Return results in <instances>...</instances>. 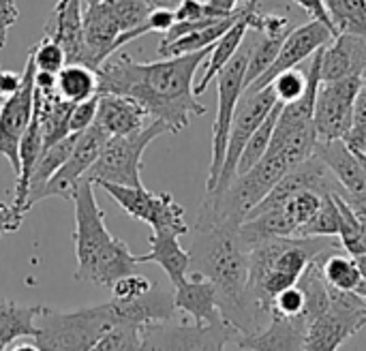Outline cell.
<instances>
[{
    "instance_id": "obj_1",
    "label": "cell",
    "mask_w": 366,
    "mask_h": 351,
    "mask_svg": "<svg viewBox=\"0 0 366 351\" xmlns=\"http://www.w3.org/2000/svg\"><path fill=\"white\" fill-rule=\"evenodd\" d=\"M210 51L212 45L154 62H135L127 54H120L99 66V94L109 92L133 99L148 118L167 124L172 133H180L189 127L193 116L206 114L193 81Z\"/></svg>"
},
{
    "instance_id": "obj_2",
    "label": "cell",
    "mask_w": 366,
    "mask_h": 351,
    "mask_svg": "<svg viewBox=\"0 0 366 351\" xmlns=\"http://www.w3.org/2000/svg\"><path fill=\"white\" fill-rule=\"evenodd\" d=\"M240 223L217 221L195 223L191 244V270L217 290V305L223 322L238 335H253L270 322L249 298V249L240 238Z\"/></svg>"
},
{
    "instance_id": "obj_3",
    "label": "cell",
    "mask_w": 366,
    "mask_h": 351,
    "mask_svg": "<svg viewBox=\"0 0 366 351\" xmlns=\"http://www.w3.org/2000/svg\"><path fill=\"white\" fill-rule=\"evenodd\" d=\"M71 202L75 206V279L109 290L120 277L137 272V259L129 251L127 242L114 238L105 227V212L101 210L94 184L88 178L77 184Z\"/></svg>"
},
{
    "instance_id": "obj_4",
    "label": "cell",
    "mask_w": 366,
    "mask_h": 351,
    "mask_svg": "<svg viewBox=\"0 0 366 351\" xmlns=\"http://www.w3.org/2000/svg\"><path fill=\"white\" fill-rule=\"evenodd\" d=\"M112 326L114 313L109 302L84 307L71 313L47 309L36 317L34 343L41 351H92Z\"/></svg>"
},
{
    "instance_id": "obj_5",
    "label": "cell",
    "mask_w": 366,
    "mask_h": 351,
    "mask_svg": "<svg viewBox=\"0 0 366 351\" xmlns=\"http://www.w3.org/2000/svg\"><path fill=\"white\" fill-rule=\"evenodd\" d=\"M172 133L167 124L152 120L142 131H135L131 135H116L109 137L101 157L90 167L86 178L92 184H120V187H144L142 182V157L146 148L157 139L159 135Z\"/></svg>"
},
{
    "instance_id": "obj_6",
    "label": "cell",
    "mask_w": 366,
    "mask_h": 351,
    "mask_svg": "<svg viewBox=\"0 0 366 351\" xmlns=\"http://www.w3.org/2000/svg\"><path fill=\"white\" fill-rule=\"evenodd\" d=\"M247 62H249V45L240 47L236 51V56L217 75L219 105H217V118H214V124H212V159H210L208 178H206V193L217 187V180L221 176V167H223V161H225V150H227L232 120H234L238 101L242 99V92H244Z\"/></svg>"
},
{
    "instance_id": "obj_7",
    "label": "cell",
    "mask_w": 366,
    "mask_h": 351,
    "mask_svg": "<svg viewBox=\"0 0 366 351\" xmlns=\"http://www.w3.org/2000/svg\"><path fill=\"white\" fill-rule=\"evenodd\" d=\"M330 307L309 324L302 351H337L350 337L365 328L366 300L356 292L328 285Z\"/></svg>"
},
{
    "instance_id": "obj_8",
    "label": "cell",
    "mask_w": 366,
    "mask_h": 351,
    "mask_svg": "<svg viewBox=\"0 0 366 351\" xmlns=\"http://www.w3.org/2000/svg\"><path fill=\"white\" fill-rule=\"evenodd\" d=\"M236 335L223 320L214 324H172L169 320L139 328L142 351H225Z\"/></svg>"
},
{
    "instance_id": "obj_9",
    "label": "cell",
    "mask_w": 366,
    "mask_h": 351,
    "mask_svg": "<svg viewBox=\"0 0 366 351\" xmlns=\"http://www.w3.org/2000/svg\"><path fill=\"white\" fill-rule=\"evenodd\" d=\"M129 217L146 223L152 232H172L176 236L189 234L184 208L169 193H152L146 187H120L112 182L99 184Z\"/></svg>"
},
{
    "instance_id": "obj_10",
    "label": "cell",
    "mask_w": 366,
    "mask_h": 351,
    "mask_svg": "<svg viewBox=\"0 0 366 351\" xmlns=\"http://www.w3.org/2000/svg\"><path fill=\"white\" fill-rule=\"evenodd\" d=\"M277 103H279V99H277L272 86H266L264 90H257V92L242 94V99L238 101L234 120H232L221 176L217 180V187L212 191H208L206 195H221V193L227 191L232 180L238 176V161H240V154H242L247 142L251 139L255 129L262 124V120L272 112V107Z\"/></svg>"
},
{
    "instance_id": "obj_11",
    "label": "cell",
    "mask_w": 366,
    "mask_h": 351,
    "mask_svg": "<svg viewBox=\"0 0 366 351\" xmlns=\"http://www.w3.org/2000/svg\"><path fill=\"white\" fill-rule=\"evenodd\" d=\"M362 86L360 75L343 77L337 81H322L315 99L313 122L317 129V142L343 139L352 129L354 101Z\"/></svg>"
},
{
    "instance_id": "obj_12",
    "label": "cell",
    "mask_w": 366,
    "mask_h": 351,
    "mask_svg": "<svg viewBox=\"0 0 366 351\" xmlns=\"http://www.w3.org/2000/svg\"><path fill=\"white\" fill-rule=\"evenodd\" d=\"M34 58L32 49L26 60V69L21 71L19 88L2 101L0 107V157H4L15 176L19 174V142L32 120L34 112Z\"/></svg>"
},
{
    "instance_id": "obj_13",
    "label": "cell",
    "mask_w": 366,
    "mask_h": 351,
    "mask_svg": "<svg viewBox=\"0 0 366 351\" xmlns=\"http://www.w3.org/2000/svg\"><path fill=\"white\" fill-rule=\"evenodd\" d=\"M109 135L103 133L97 124H90L86 131H81L77 135V142L69 154V159L64 161V165L45 182V187L41 189L36 202L45 199V197H62V199H73L77 184L86 178V174L90 172V167L97 163V159L101 157L105 144H107Z\"/></svg>"
},
{
    "instance_id": "obj_14",
    "label": "cell",
    "mask_w": 366,
    "mask_h": 351,
    "mask_svg": "<svg viewBox=\"0 0 366 351\" xmlns=\"http://www.w3.org/2000/svg\"><path fill=\"white\" fill-rule=\"evenodd\" d=\"M335 39V34L320 21L311 19L309 24L305 26H298L294 30L287 32V36L283 39V45L279 49V56L277 60L272 62V66L259 77L255 79L242 94H249V92H257V90H264L266 86L272 84V79L287 71V69H294L298 64H302L307 58H311L317 49H322L324 45H328L330 41Z\"/></svg>"
},
{
    "instance_id": "obj_15",
    "label": "cell",
    "mask_w": 366,
    "mask_h": 351,
    "mask_svg": "<svg viewBox=\"0 0 366 351\" xmlns=\"http://www.w3.org/2000/svg\"><path fill=\"white\" fill-rule=\"evenodd\" d=\"M84 17V41L88 60L94 71L112 56L116 39L124 32V26L114 9L112 0H81Z\"/></svg>"
},
{
    "instance_id": "obj_16",
    "label": "cell",
    "mask_w": 366,
    "mask_h": 351,
    "mask_svg": "<svg viewBox=\"0 0 366 351\" xmlns=\"http://www.w3.org/2000/svg\"><path fill=\"white\" fill-rule=\"evenodd\" d=\"M114 313V326H133L142 328L154 322H169L176 315L174 290H167L154 283L146 294L133 300H109Z\"/></svg>"
},
{
    "instance_id": "obj_17",
    "label": "cell",
    "mask_w": 366,
    "mask_h": 351,
    "mask_svg": "<svg viewBox=\"0 0 366 351\" xmlns=\"http://www.w3.org/2000/svg\"><path fill=\"white\" fill-rule=\"evenodd\" d=\"M81 11H84L81 0H58L45 26V36H51L64 49L66 62H79L90 66L86 41H84Z\"/></svg>"
},
{
    "instance_id": "obj_18",
    "label": "cell",
    "mask_w": 366,
    "mask_h": 351,
    "mask_svg": "<svg viewBox=\"0 0 366 351\" xmlns=\"http://www.w3.org/2000/svg\"><path fill=\"white\" fill-rule=\"evenodd\" d=\"M309 332V320L279 317L272 315L270 322L253 335H236V345L247 351H302Z\"/></svg>"
},
{
    "instance_id": "obj_19",
    "label": "cell",
    "mask_w": 366,
    "mask_h": 351,
    "mask_svg": "<svg viewBox=\"0 0 366 351\" xmlns=\"http://www.w3.org/2000/svg\"><path fill=\"white\" fill-rule=\"evenodd\" d=\"M366 64V39L360 34L341 32L322 47L320 77L322 81H337L352 75H362Z\"/></svg>"
},
{
    "instance_id": "obj_20",
    "label": "cell",
    "mask_w": 366,
    "mask_h": 351,
    "mask_svg": "<svg viewBox=\"0 0 366 351\" xmlns=\"http://www.w3.org/2000/svg\"><path fill=\"white\" fill-rule=\"evenodd\" d=\"M315 157L330 169V174L335 176V180L341 187L343 197L366 193V176L362 165H360V159L343 139L317 142Z\"/></svg>"
},
{
    "instance_id": "obj_21",
    "label": "cell",
    "mask_w": 366,
    "mask_h": 351,
    "mask_svg": "<svg viewBox=\"0 0 366 351\" xmlns=\"http://www.w3.org/2000/svg\"><path fill=\"white\" fill-rule=\"evenodd\" d=\"M146 118L148 114L133 99L109 94V92L99 94V109H97L94 124L109 137L131 135L135 131H142L148 124Z\"/></svg>"
},
{
    "instance_id": "obj_22",
    "label": "cell",
    "mask_w": 366,
    "mask_h": 351,
    "mask_svg": "<svg viewBox=\"0 0 366 351\" xmlns=\"http://www.w3.org/2000/svg\"><path fill=\"white\" fill-rule=\"evenodd\" d=\"M174 305L176 311L191 315L195 324H214L223 320L219 313L217 290L212 281L199 275H191L174 287Z\"/></svg>"
},
{
    "instance_id": "obj_23",
    "label": "cell",
    "mask_w": 366,
    "mask_h": 351,
    "mask_svg": "<svg viewBox=\"0 0 366 351\" xmlns=\"http://www.w3.org/2000/svg\"><path fill=\"white\" fill-rule=\"evenodd\" d=\"M71 112H73V103L64 101L58 94L56 86H49V88L34 86V114L41 124L43 150L64 139L66 135H71V129H69Z\"/></svg>"
},
{
    "instance_id": "obj_24",
    "label": "cell",
    "mask_w": 366,
    "mask_h": 351,
    "mask_svg": "<svg viewBox=\"0 0 366 351\" xmlns=\"http://www.w3.org/2000/svg\"><path fill=\"white\" fill-rule=\"evenodd\" d=\"M180 236L172 232H152L148 238L150 251L146 255H135L137 264H159L169 277L172 287L180 285L191 270V253L184 251L178 242Z\"/></svg>"
},
{
    "instance_id": "obj_25",
    "label": "cell",
    "mask_w": 366,
    "mask_h": 351,
    "mask_svg": "<svg viewBox=\"0 0 366 351\" xmlns=\"http://www.w3.org/2000/svg\"><path fill=\"white\" fill-rule=\"evenodd\" d=\"M255 9H257V0H249L247 2V11H244V15L212 45V51H210V60H208V64H206V69H204V75H202V79L195 84V94L199 97V94H204L206 90H208V86L217 79V75L223 71V66L236 56V51L242 47V43H244V36H247V32L251 30V15L255 13Z\"/></svg>"
},
{
    "instance_id": "obj_26",
    "label": "cell",
    "mask_w": 366,
    "mask_h": 351,
    "mask_svg": "<svg viewBox=\"0 0 366 351\" xmlns=\"http://www.w3.org/2000/svg\"><path fill=\"white\" fill-rule=\"evenodd\" d=\"M49 307L43 305H17L0 298V347L9 350L15 341L36 337V317Z\"/></svg>"
},
{
    "instance_id": "obj_27",
    "label": "cell",
    "mask_w": 366,
    "mask_h": 351,
    "mask_svg": "<svg viewBox=\"0 0 366 351\" xmlns=\"http://www.w3.org/2000/svg\"><path fill=\"white\" fill-rule=\"evenodd\" d=\"M247 11V2L242 6H238V11L232 17H225L212 26H206L202 30H193L189 34H182L169 43H159V56L161 58H169V56H182V54H191V51H199L206 49L210 45H214Z\"/></svg>"
},
{
    "instance_id": "obj_28",
    "label": "cell",
    "mask_w": 366,
    "mask_h": 351,
    "mask_svg": "<svg viewBox=\"0 0 366 351\" xmlns=\"http://www.w3.org/2000/svg\"><path fill=\"white\" fill-rule=\"evenodd\" d=\"M56 90L58 94L69 103H81L99 94V77L97 71L79 64V62H66L56 73Z\"/></svg>"
},
{
    "instance_id": "obj_29",
    "label": "cell",
    "mask_w": 366,
    "mask_h": 351,
    "mask_svg": "<svg viewBox=\"0 0 366 351\" xmlns=\"http://www.w3.org/2000/svg\"><path fill=\"white\" fill-rule=\"evenodd\" d=\"M320 266L326 283L341 292H356L362 283V275L358 270V264L352 255L341 253L337 247L324 251L320 255Z\"/></svg>"
},
{
    "instance_id": "obj_30",
    "label": "cell",
    "mask_w": 366,
    "mask_h": 351,
    "mask_svg": "<svg viewBox=\"0 0 366 351\" xmlns=\"http://www.w3.org/2000/svg\"><path fill=\"white\" fill-rule=\"evenodd\" d=\"M255 32V30H253ZM255 41L249 43V62H247V73H244V90L259 79L277 60L279 49L283 45L285 36H266L262 32H255Z\"/></svg>"
},
{
    "instance_id": "obj_31",
    "label": "cell",
    "mask_w": 366,
    "mask_h": 351,
    "mask_svg": "<svg viewBox=\"0 0 366 351\" xmlns=\"http://www.w3.org/2000/svg\"><path fill=\"white\" fill-rule=\"evenodd\" d=\"M341 232V210L335 199V193H328L322 197L320 210L302 225L298 227V238H335Z\"/></svg>"
},
{
    "instance_id": "obj_32",
    "label": "cell",
    "mask_w": 366,
    "mask_h": 351,
    "mask_svg": "<svg viewBox=\"0 0 366 351\" xmlns=\"http://www.w3.org/2000/svg\"><path fill=\"white\" fill-rule=\"evenodd\" d=\"M281 107H283V103H277L272 107V112L255 129L251 139L247 142V146H244V150L240 154V161H238V174H244L247 169H251L266 154V150L270 146V139H272V133H274V127H277V118L281 114Z\"/></svg>"
},
{
    "instance_id": "obj_33",
    "label": "cell",
    "mask_w": 366,
    "mask_h": 351,
    "mask_svg": "<svg viewBox=\"0 0 366 351\" xmlns=\"http://www.w3.org/2000/svg\"><path fill=\"white\" fill-rule=\"evenodd\" d=\"M339 34L352 32L366 39V0H326Z\"/></svg>"
},
{
    "instance_id": "obj_34",
    "label": "cell",
    "mask_w": 366,
    "mask_h": 351,
    "mask_svg": "<svg viewBox=\"0 0 366 351\" xmlns=\"http://www.w3.org/2000/svg\"><path fill=\"white\" fill-rule=\"evenodd\" d=\"M174 21H176L174 9L154 6L137 28H133V30H129V32H122V34L116 39L114 51H118L122 45H127V43H131V41H135V39H139V36H144V34H148V32H163V34H165V32L174 26Z\"/></svg>"
},
{
    "instance_id": "obj_35",
    "label": "cell",
    "mask_w": 366,
    "mask_h": 351,
    "mask_svg": "<svg viewBox=\"0 0 366 351\" xmlns=\"http://www.w3.org/2000/svg\"><path fill=\"white\" fill-rule=\"evenodd\" d=\"M307 84H309V75L305 71H300L298 66L294 69H287L283 73H279L274 79H272V88H274V94L279 99V103H292L296 99H300L307 90Z\"/></svg>"
},
{
    "instance_id": "obj_36",
    "label": "cell",
    "mask_w": 366,
    "mask_h": 351,
    "mask_svg": "<svg viewBox=\"0 0 366 351\" xmlns=\"http://www.w3.org/2000/svg\"><path fill=\"white\" fill-rule=\"evenodd\" d=\"M92 351H142L139 328L133 326H112Z\"/></svg>"
},
{
    "instance_id": "obj_37",
    "label": "cell",
    "mask_w": 366,
    "mask_h": 351,
    "mask_svg": "<svg viewBox=\"0 0 366 351\" xmlns=\"http://www.w3.org/2000/svg\"><path fill=\"white\" fill-rule=\"evenodd\" d=\"M32 58H34L36 71L51 73V75H56V73L66 64L64 49H62L51 36H43V39L32 47Z\"/></svg>"
},
{
    "instance_id": "obj_38",
    "label": "cell",
    "mask_w": 366,
    "mask_h": 351,
    "mask_svg": "<svg viewBox=\"0 0 366 351\" xmlns=\"http://www.w3.org/2000/svg\"><path fill=\"white\" fill-rule=\"evenodd\" d=\"M343 142L354 152H362L366 148V81H362V86H360V90L356 94L352 129L347 131V135L343 137Z\"/></svg>"
},
{
    "instance_id": "obj_39",
    "label": "cell",
    "mask_w": 366,
    "mask_h": 351,
    "mask_svg": "<svg viewBox=\"0 0 366 351\" xmlns=\"http://www.w3.org/2000/svg\"><path fill=\"white\" fill-rule=\"evenodd\" d=\"M279 315V317H298L305 315V294L298 285L287 287L285 292H281L272 305H270V317Z\"/></svg>"
},
{
    "instance_id": "obj_40",
    "label": "cell",
    "mask_w": 366,
    "mask_h": 351,
    "mask_svg": "<svg viewBox=\"0 0 366 351\" xmlns=\"http://www.w3.org/2000/svg\"><path fill=\"white\" fill-rule=\"evenodd\" d=\"M322 197H324V195H320V193H315V191H300L298 195H294V197L285 204V206L290 208L294 221L298 223V227H302V225L320 210ZM296 232H298V229H296Z\"/></svg>"
},
{
    "instance_id": "obj_41",
    "label": "cell",
    "mask_w": 366,
    "mask_h": 351,
    "mask_svg": "<svg viewBox=\"0 0 366 351\" xmlns=\"http://www.w3.org/2000/svg\"><path fill=\"white\" fill-rule=\"evenodd\" d=\"M154 283L150 279H146L144 275H127V277H120L109 290H112V298L116 300H133L142 294H146Z\"/></svg>"
},
{
    "instance_id": "obj_42",
    "label": "cell",
    "mask_w": 366,
    "mask_h": 351,
    "mask_svg": "<svg viewBox=\"0 0 366 351\" xmlns=\"http://www.w3.org/2000/svg\"><path fill=\"white\" fill-rule=\"evenodd\" d=\"M97 109H99V94H94V97L88 99V101L75 103V105H73V112H71V118H69V129H71V133H81V131H86L90 124H94Z\"/></svg>"
},
{
    "instance_id": "obj_43",
    "label": "cell",
    "mask_w": 366,
    "mask_h": 351,
    "mask_svg": "<svg viewBox=\"0 0 366 351\" xmlns=\"http://www.w3.org/2000/svg\"><path fill=\"white\" fill-rule=\"evenodd\" d=\"M300 9H305L307 13H309V17L311 19H315V21H320V24H324L335 36L339 34V30H337V24H335V19H332V15H330V11H328V6H326V0H294Z\"/></svg>"
},
{
    "instance_id": "obj_44",
    "label": "cell",
    "mask_w": 366,
    "mask_h": 351,
    "mask_svg": "<svg viewBox=\"0 0 366 351\" xmlns=\"http://www.w3.org/2000/svg\"><path fill=\"white\" fill-rule=\"evenodd\" d=\"M19 19V9L15 0H0V49L6 45L9 28Z\"/></svg>"
},
{
    "instance_id": "obj_45",
    "label": "cell",
    "mask_w": 366,
    "mask_h": 351,
    "mask_svg": "<svg viewBox=\"0 0 366 351\" xmlns=\"http://www.w3.org/2000/svg\"><path fill=\"white\" fill-rule=\"evenodd\" d=\"M24 212L17 210L13 204H0V236L13 234L21 227Z\"/></svg>"
},
{
    "instance_id": "obj_46",
    "label": "cell",
    "mask_w": 366,
    "mask_h": 351,
    "mask_svg": "<svg viewBox=\"0 0 366 351\" xmlns=\"http://www.w3.org/2000/svg\"><path fill=\"white\" fill-rule=\"evenodd\" d=\"M19 81H21V75L19 73L0 69V101H4L6 97H11L19 88Z\"/></svg>"
},
{
    "instance_id": "obj_47",
    "label": "cell",
    "mask_w": 366,
    "mask_h": 351,
    "mask_svg": "<svg viewBox=\"0 0 366 351\" xmlns=\"http://www.w3.org/2000/svg\"><path fill=\"white\" fill-rule=\"evenodd\" d=\"M214 11H219V13H223V15H234L236 11H238V4L242 2V0H206Z\"/></svg>"
},
{
    "instance_id": "obj_48",
    "label": "cell",
    "mask_w": 366,
    "mask_h": 351,
    "mask_svg": "<svg viewBox=\"0 0 366 351\" xmlns=\"http://www.w3.org/2000/svg\"><path fill=\"white\" fill-rule=\"evenodd\" d=\"M6 351H41L39 345L34 343V339H21V341H15Z\"/></svg>"
},
{
    "instance_id": "obj_49",
    "label": "cell",
    "mask_w": 366,
    "mask_h": 351,
    "mask_svg": "<svg viewBox=\"0 0 366 351\" xmlns=\"http://www.w3.org/2000/svg\"><path fill=\"white\" fill-rule=\"evenodd\" d=\"M152 6H167V9H172L174 4H178L180 0H148Z\"/></svg>"
},
{
    "instance_id": "obj_50",
    "label": "cell",
    "mask_w": 366,
    "mask_h": 351,
    "mask_svg": "<svg viewBox=\"0 0 366 351\" xmlns=\"http://www.w3.org/2000/svg\"><path fill=\"white\" fill-rule=\"evenodd\" d=\"M356 259V264H358V270H360V275H362V279L366 281V255H360V257H354Z\"/></svg>"
},
{
    "instance_id": "obj_51",
    "label": "cell",
    "mask_w": 366,
    "mask_h": 351,
    "mask_svg": "<svg viewBox=\"0 0 366 351\" xmlns=\"http://www.w3.org/2000/svg\"><path fill=\"white\" fill-rule=\"evenodd\" d=\"M358 154V159H360V165H362V169H365V176H366V154L362 152H356Z\"/></svg>"
},
{
    "instance_id": "obj_52",
    "label": "cell",
    "mask_w": 366,
    "mask_h": 351,
    "mask_svg": "<svg viewBox=\"0 0 366 351\" xmlns=\"http://www.w3.org/2000/svg\"><path fill=\"white\" fill-rule=\"evenodd\" d=\"M360 77H362V81H366V64L365 69H362V75H360Z\"/></svg>"
},
{
    "instance_id": "obj_53",
    "label": "cell",
    "mask_w": 366,
    "mask_h": 351,
    "mask_svg": "<svg viewBox=\"0 0 366 351\" xmlns=\"http://www.w3.org/2000/svg\"><path fill=\"white\" fill-rule=\"evenodd\" d=\"M0 351H6V350H4V347H0Z\"/></svg>"
},
{
    "instance_id": "obj_54",
    "label": "cell",
    "mask_w": 366,
    "mask_h": 351,
    "mask_svg": "<svg viewBox=\"0 0 366 351\" xmlns=\"http://www.w3.org/2000/svg\"><path fill=\"white\" fill-rule=\"evenodd\" d=\"M242 2H249V0H242Z\"/></svg>"
},
{
    "instance_id": "obj_55",
    "label": "cell",
    "mask_w": 366,
    "mask_h": 351,
    "mask_svg": "<svg viewBox=\"0 0 366 351\" xmlns=\"http://www.w3.org/2000/svg\"><path fill=\"white\" fill-rule=\"evenodd\" d=\"M0 107H2V101H0Z\"/></svg>"
},
{
    "instance_id": "obj_56",
    "label": "cell",
    "mask_w": 366,
    "mask_h": 351,
    "mask_svg": "<svg viewBox=\"0 0 366 351\" xmlns=\"http://www.w3.org/2000/svg\"><path fill=\"white\" fill-rule=\"evenodd\" d=\"M365 326H366V320H365Z\"/></svg>"
}]
</instances>
